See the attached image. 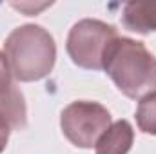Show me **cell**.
<instances>
[{"mask_svg": "<svg viewBox=\"0 0 156 154\" xmlns=\"http://www.w3.org/2000/svg\"><path fill=\"white\" fill-rule=\"evenodd\" d=\"M102 69L131 100H142L156 91V56L144 42L116 37L105 49Z\"/></svg>", "mask_w": 156, "mask_h": 154, "instance_id": "1", "label": "cell"}, {"mask_svg": "<svg viewBox=\"0 0 156 154\" xmlns=\"http://www.w3.org/2000/svg\"><path fill=\"white\" fill-rule=\"evenodd\" d=\"M11 75L18 82H38L45 78L56 62L53 35L37 24H24L9 33L4 42Z\"/></svg>", "mask_w": 156, "mask_h": 154, "instance_id": "2", "label": "cell"}, {"mask_svg": "<svg viewBox=\"0 0 156 154\" xmlns=\"http://www.w3.org/2000/svg\"><path fill=\"white\" fill-rule=\"evenodd\" d=\"M116 37L118 31L115 26L94 18H83L71 27L66 49L75 65L89 71H100L105 49Z\"/></svg>", "mask_w": 156, "mask_h": 154, "instance_id": "3", "label": "cell"}, {"mask_svg": "<svg viewBox=\"0 0 156 154\" xmlns=\"http://www.w3.org/2000/svg\"><path fill=\"white\" fill-rule=\"evenodd\" d=\"M111 123V113L98 102H71L60 114L64 136L80 149H93Z\"/></svg>", "mask_w": 156, "mask_h": 154, "instance_id": "4", "label": "cell"}, {"mask_svg": "<svg viewBox=\"0 0 156 154\" xmlns=\"http://www.w3.org/2000/svg\"><path fill=\"white\" fill-rule=\"evenodd\" d=\"M0 111L9 118L15 131L27 125V109L22 91L15 85L4 51H0Z\"/></svg>", "mask_w": 156, "mask_h": 154, "instance_id": "5", "label": "cell"}, {"mask_svg": "<svg viewBox=\"0 0 156 154\" xmlns=\"http://www.w3.org/2000/svg\"><path fill=\"white\" fill-rule=\"evenodd\" d=\"M134 143V129L127 120H118L102 134L94 154H127Z\"/></svg>", "mask_w": 156, "mask_h": 154, "instance_id": "6", "label": "cell"}, {"mask_svg": "<svg viewBox=\"0 0 156 154\" xmlns=\"http://www.w3.org/2000/svg\"><path fill=\"white\" fill-rule=\"evenodd\" d=\"M122 24L140 35L156 33V2H127L122 11Z\"/></svg>", "mask_w": 156, "mask_h": 154, "instance_id": "7", "label": "cell"}, {"mask_svg": "<svg viewBox=\"0 0 156 154\" xmlns=\"http://www.w3.org/2000/svg\"><path fill=\"white\" fill-rule=\"evenodd\" d=\"M136 125L142 132L156 136V91L144 96L136 107Z\"/></svg>", "mask_w": 156, "mask_h": 154, "instance_id": "8", "label": "cell"}]
</instances>
